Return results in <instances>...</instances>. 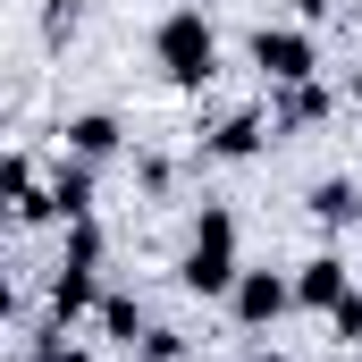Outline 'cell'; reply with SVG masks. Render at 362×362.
<instances>
[{
    "label": "cell",
    "mask_w": 362,
    "mask_h": 362,
    "mask_svg": "<svg viewBox=\"0 0 362 362\" xmlns=\"http://www.w3.org/2000/svg\"><path fill=\"white\" fill-rule=\"evenodd\" d=\"M152 59H160V76H169V85H202V76H211L219 42H211L202 8H169V17H160V34H152Z\"/></svg>",
    "instance_id": "6da1fadb"
},
{
    "label": "cell",
    "mask_w": 362,
    "mask_h": 362,
    "mask_svg": "<svg viewBox=\"0 0 362 362\" xmlns=\"http://www.w3.org/2000/svg\"><path fill=\"white\" fill-rule=\"evenodd\" d=\"M85 303H93V262H68V270L51 278V312H59V320H76Z\"/></svg>",
    "instance_id": "8992f818"
},
{
    "label": "cell",
    "mask_w": 362,
    "mask_h": 362,
    "mask_svg": "<svg viewBox=\"0 0 362 362\" xmlns=\"http://www.w3.org/2000/svg\"><path fill=\"white\" fill-rule=\"evenodd\" d=\"M354 110H362V76H354Z\"/></svg>",
    "instance_id": "2e32d148"
},
{
    "label": "cell",
    "mask_w": 362,
    "mask_h": 362,
    "mask_svg": "<svg viewBox=\"0 0 362 362\" xmlns=\"http://www.w3.org/2000/svg\"><path fill=\"white\" fill-rule=\"evenodd\" d=\"M354 295H362V286H354L346 262H303V278H295V303L320 312V320H337V303H354Z\"/></svg>",
    "instance_id": "277c9868"
},
{
    "label": "cell",
    "mask_w": 362,
    "mask_h": 362,
    "mask_svg": "<svg viewBox=\"0 0 362 362\" xmlns=\"http://www.w3.org/2000/svg\"><path fill=\"white\" fill-rule=\"evenodd\" d=\"M295 8H303V17H329V8H337V0H295Z\"/></svg>",
    "instance_id": "4fadbf2b"
},
{
    "label": "cell",
    "mask_w": 362,
    "mask_h": 362,
    "mask_svg": "<svg viewBox=\"0 0 362 362\" xmlns=\"http://www.w3.org/2000/svg\"><path fill=\"white\" fill-rule=\"evenodd\" d=\"M101 329H110V337H127V346H135V337H144V312H135V303H127V295H110V303H101Z\"/></svg>",
    "instance_id": "8fae6325"
},
{
    "label": "cell",
    "mask_w": 362,
    "mask_h": 362,
    "mask_svg": "<svg viewBox=\"0 0 362 362\" xmlns=\"http://www.w3.org/2000/svg\"><path fill=\"white\" fill-rule=\"evenodd\" d=\"M68 144H76V160H110V152H118V118H101V110H93V118L68 127Z\"/></svg>",
    "instance_id": "52a82bcc"
},
{
    "label": "cell",
    "mask_w": 362,
    "mask_h": 362,
    "mask_svg": "<svg viewBox=\"0 0 362 362\" xmlns=\"http://www.w3.org/2000/svg\"><path fill=\"white\" fill-rule=\"evenodd\" d=\"M42 362H93V354H68V346H59V354H42Z\"/></svg>",
    "instance_id": "5bb4252c"
},
{
    "label": "cell",
    "mask_w": 362,
    "mask_h": 362,
    "mask_svg": "<svg viewBox=\"0 0 362 362\" xmlns=\"http://www.w3.org/2000/svg\"><path fill=\"white\" fill-rule=\"evenodd\" d=\"M253 144H262V118H253V110H236V118H228V127L211 135V152H228V160H245Z\"/></svg>",
    "instance_id": "9c48e42d"
},
{
    "label": "cell",
    "mask_w": 362,
    "mask_h": 362,
    "mask_svg": "<svg viewBox=\"0 0 362 362\" xmlns=\"http://www.w3.org/2000/svg\"><path fill=\"white\" fill-rule=\"evenodd\" d=\"M253 59H262V76H270V85H303V76L320 68L312 34H295V25H262V34H253Z\"/></svg>",
    "instance_id": "3957f363"
},
{
    "label": "cell",
    "mask_w": 362,
    "mask_h": 362,
    "mask_svg": "<svg viewBox=\"0 0 362 362\" xmlns=\"http://www.w3.org/2000/svg\"><path fill=\"white\" fill-rule=\"evenodd\" d=\"M245 362H278V354H245Z\"/></svg>",
    "instance_id": "9a60e30c"
},
{
    "label": "cell",
    "mask_w": 362,
    "mask_h": 362,
    "mask_svg": "<svg viewBox=\"0 0 362 362\" xmlns=\"http://www.w3.org/2000/svg\"><path fill=\"white\" fill-rule=\"evenodd\" d=\"M286 303H295L286 278H270V270H245V278H236V320H245V329H270Z\"/></svg>",
    "instance_id": "5b68a950"
},
{
    "label": "cell",
    "mask_w": 362,
    "mask_h": 362,
    "mask_svg": "<svg viewBox=\"0 0 362 362\" xmlns=\"http://www.w3.org/2000/svg\"><path fill=\"white\" fill-rule=\"evenodd\" d=\"M185 286H194V295H236V219H228V211H202V228H194V253H185Z\"/></svg>",
    "instance_id": "7a4b0ae2"
},
{
    "label": "cell",
    "mask_w": 362,
    "mask_h": 362,
    "mask_svg": "<svg viewBox=\"0 0 362 362\" xmlns=\"http://www.w3.org/2000/svg\"><path fill=\"white\" fill-rule=\"evenodd\" d=\"M51 211H59V219H85V211H93V177H85V169H59V185H51Z\"/></svg>",
    "instance_id": "ba28073f"
},
{
    "label": "cell",
    "mask_w": 362,
    "mask_h": 362,
    "mask_svg": "<svg viewBox=\"0 0 362 362\" xmlns=\"http://www.w3.org/2000/svg\"><path fill=\"white\" fill-rule=\"evenodd\" d=\"M312 211L346 228V219H354V211H362V194H354V185H346V177H329V185H312Z\"/></svg>",
    "instance_id": "30bf717a"
},
{
    "label": "cell",
    "mask_w": 362,
    "mask_h": 362,
    "mask_svg": "<svg viewBox=\"0 0 362 362\" xmlns=\"http://www.w3.org/2000/svg\"><path fill=\"white\" fill-rule=\"evenodd\" d=\"M312 118H329V93H320V85H295V93H286V127H312Z\"/></svg>",
    "instance_id": "7c38bea8"
}]
</instances>
